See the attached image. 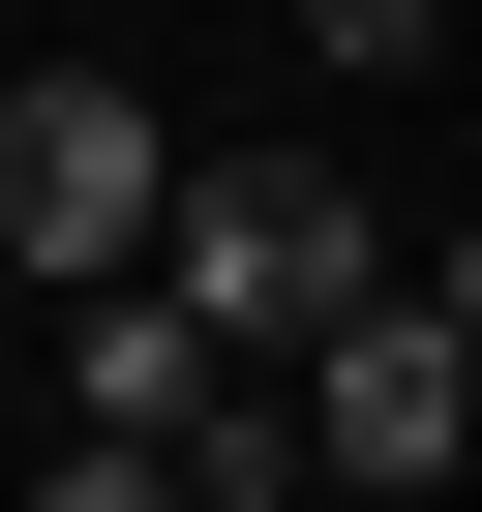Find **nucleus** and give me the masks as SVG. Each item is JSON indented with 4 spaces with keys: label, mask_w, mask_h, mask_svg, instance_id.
<instances>
[{
    "label": "nucleus",
    "mask_w": 482,
    "mask_h": 512,
    "mask_svg": "<svg viewBox=\"0 0 482 512\" xmlns=\"http://www.w3.org/2000/svg\"><path fill=\"white\" fill-rule=\"evenodd\" d=\"M362 272H392V211H362L332 151H181V181H151V302H181L211 362H302Z\"/></svg>",
    "instance_id": "1"
},
{
    "label": "nucleus",
    "mask_w": 482,
    "mask_h": 512,
    "mask_svg": "<svg viewBox=\"0 0 482 512\" xmlns=\"http://www.w3.org/2000/svg\"><path fill=\"white\" fill-rule=\"evenodd\" d=\"M272 422H302V482H362V512H422V482L482 452V302H452V241H422V272H362V302L272 362Z\"/></svg>",
    "instance_id": "2"
},
{
    "label": "nucleus",
    "mask_w": 482,
    "mask_h": 512,
    "mask_svg": "<svg viewBox=\"0 0 482 512\" xmlns=\"http://www.w3.org/2000/svg\"><path fill=\"white\" fill-rule=\"evenodd\" d=\"M151 181H181V121L121 91V61H31V91H0V272H151Z\"/></svg>",
    "instance_id": "3"
},
{
    "label": "nucleus",
    "mask_w": 482,
    "mask_h": 512,
    "mask_svg": "<svg viewBox=\"0 0 482 512\" xmlns=\"http://www.w3.org/2000/svg\"><path fill=\"white\" fill-rule=\"evenodd\" d=\"M61 392H91V422H121V452H151V422H181V392H211V332H181V302H151V272H91V362H61Z\"/></svg>",
    "instance_id": "4"
},
{
    "label": "nucleus",
    "mask_w": 482,
    "mask_h": 512,
    "mask_svg": "<svg viewBox=\"0 0 482 512\" xmlns=\"http://www.w3.org/2000/svg\"><path fill=\"white\" fill-rule=\"evenodd\" d=\"M302 61H332V91H392V61H452V0H302Z\"/></svg>",
    "instance_id": "5"
},
{
    "label": "nucleus",
    "mask_w": 482,
    "mask_h": 512,
    "mask_svg": "<svg viewBox=\"0 0 482 512\" xmlns=\"http://www.w3.org/2000/svg\"><path fill=\"white\" fill-rule=\"evenodd\" d=\"M31 512H181V482H151V452H121V422H91V452H61V482H31Z\"/></svg>",
    "instance_id": "6"
}]
</instances>
